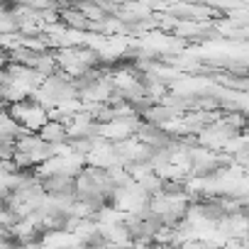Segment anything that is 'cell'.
<instances>
[{
	"label": "cell",
	"mask_w": 249,
	"mask_h": 249,
	"mask_svg": "<svg viewBox=\"0 0 249 249\" xmlns=\"http://www.w3.org/2000/svg\"><path fill=\"white\" fill-rule=\"evenodd\" d=\"M8 115L20 124L22 130H27V132H39V127L49 120L47 110H44L39 103H35L32 98L10 103V105H8Z\"/></svg>",
	"instance_id": "obj_1"
},
{
	"label": "cell",
	"mask_w": 249,
	"mask_h": 249,
	"mask_svg": "<svg viewBox=\"0 0 249 249\" xmlns=\"http://www.w3.org/2000/svg\"><path fill=\"white\" fill-rule=\"evenodd\" d=\"M39 140L47 144H64L69 140V130L61 120H47L42 127H39Z\"/></svg>",
	"instance_id": "obj_2"
}]
</instances>
